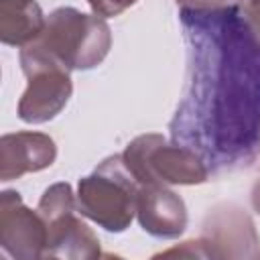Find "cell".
Returning a JSON list of instances; mask_svg holds the SVG:
<instances>
[{"instance_id":"obj_1","label":"cell","mask_w":260,"mask_h":260,"mask_svg":"<svg viewBox=\"0 0 260 260\" xmlns=\"http://www.w3.org/2000/svg\"><path fill=\"white\" fill-rule=\"evenodd\" d=\"M187 81L169 124L173 142L195 150L209 173L250 165L260 148V41L244 4L179 8Z\"/></svg>"},{"instance_id":"obj_2","label":"cell","mask_w":260,"mask_h":260,"mask_svg":"<svg viewBox=\"0 0 260 260\" xmlns=\"http://www.w3.org/2000/svg\"><path fill=\"white\" fill-rule=\"evenodd\" d=\"M110 43V26L102 16L57 8L45 20L41 35L22 47L20 65L24 75L39 69H91L108 55Z\"/></svg>"},{"instance_id":"obj_3","label":"cell","mask_w":260,"mask_h":260,"mask_svg":"<svg viewBox=\"0 0 260 260\" xmlns=\"http://www.w3.org/2000/svg\"><path fill=\"white\" fill-rule=\"evenodd\" d=\"M140 187L142 183L126 167L124 156L114 154L79 181V213L108 232H124L136 213Z\"/></svg>"},{"instance_id":"obj_4","label":"cell","mask_w":260,"mask_h":260,"mask_svg":"<svg viewBox=\"0 0 260 260\" xmlns=\"http://www.w3.org/2000/svg\"><path fill=\"white\" fill-rule=\"evenodd\" d=\"M122 156L142 185H197L209 177V169L195 150L177 142L167 144L160 134L134 138Z\"/></svg>"},{"instance_id":"obj_5","label":"cell","mask_w":260,"mask_h":260,"mask_svg":"<svg viewBox=\"0 0 260 260\" xmlns=\"http://www.w3.org/2000/svg\"><path fill=\"white\" fill-rule=\"evenodd\" d=\"M73 191L67 183L51 185L41 201L39 213L47 223L45 256L53 258H98L100 242L93 232L75 215Z\"/></svg>"},{"instance_id":"obj_6","label":"cell","mask_w":260,"mask_h":260,"mask_svg":"<svg viewBox=\"0 0 260 260\" xmlns=\"http://www.w3.org/2000/svg\"><path fill=\"white\" fill-rule=\"evenodd\" d=\"M0 244L12 258L45 256L47 223L22 205L16 191H4L0 199Z\"/></svg>"},{"instance_id":"obj_7","label":"cell","mask_w":260,"mask_h":260,"mask_svg":"<svg viewBox=\"0 0 260 260\" xmlns=\"http://www.w3.org/2000/svg\"><path fill=\"white\" fill-rule=\"evenodd\" d=\"M136 215L142 230L154 238H177L187 225L183 199L160 183H146L140 187Z\"/></svg>"},{"instance_id":"obj_8","label":"cell","mask_w":260,"mask_h":260,"mask_svg":"<svg viewBox=\"0 0 260 260\" xmlns=\"http://www.w3.org/2000/svg\"><path fill=\"white\" fill-rule=\"evenodd\" d=\"M28 77V87L18 104L20 120L28 124H41L55 118L71 95L69 71L63 69H39Z\"/></svg>"},{"instance_id":"obj_9","label":"cell","mask_w":260,"mask_h":260,"mask_svg":"<svg viewBox=\"0 0 260 260\" xmlns=\"http://www.w3.org/2000/svg\"><path fill=\"white\" fill-rule=\"evenodd\" d=\"M57 154L55 142L47 134L16 132L0 140V177L2 181L18 179L24 173L41 171L53 165Z\"/></svg>"},{"instance_id":"obj_10","label":"cell","mask_w":260,"mask_h":260,"mask_svg":"<svg viewBox=\"0 0 260 260\" xmlns=\"http://www.w3.org/2000/svg\"><path fill=\"white\" fill-rule=\"evenodd\" d=\"M45 20L35 0H0V39L6 45H28L41 35Z\"/></svg>"},{"instance_id":"obj_11","label":"cell","mask_w":260,"mask_h":260,"mask_svg":"<svg viewBox=\"0 0 260 260\" xmlns=\"http://www.w3.org/2000/svg\"><path fill=\"white\" fill-rule=\"evenodd\" d=\"M87 2L98 16H118L136 0H87Z\"/></svg>"},{"instance_id":"obj_12","label":"cell","mask_w":260,"mask_h":260,"mask_svg":"<svg viewBox=\"0 0 260 260\" xmlns=\"http://www.w3.org/2000/svg\"><path fill=\"white\" fill-rule=\"evenodd\" d=\"M244 0H177L179 8H199V10H211V8H223V6H240Z\"/></svg>"},{"instance_id":"obj_13","label":"cell","mask_w":260,"mask_h":260,"mask_svg":"<svg viewBox=\"0 0 260 260\" xmlns=\"http://www.w3.org/2000/svg\"><path fill=\"white\" fill-rule=\"evenodd\" d=\"M244 16H246L250 28L254 30L256 39L260 41V4L246 0V2H244Z\"/></svg>"},{"instance_id":"obj_14","label":"cell","mask_w":260,"mask_h":260,"mask_svg":"<svg viewBox=\"0 0 260 260\" xmlns=\"http://www.w3.org/2000/svg\"><path fill=\"white\" fill-rule=\"evenodd\" d=\"M185 246L187 248H193V240L191 242H185ZM175 254H179V256H191V252H187V250H167V252H162V256H175ZM193 256H205V250H203V246H201V242L199 240H195V250H193Z\"/></svg>"},{"instance_id":"obj_15","label":"cell","mask_w":260,"mask_h":260,"mask_svg":"<svg viewBox=\"0 0 260 260\" xmlns=\"http://www.w3.org/2000/svg\"><path fill=\"white\" fill-rule=\"evenodd\" d=\"M252 205H254V209L260 213V181L254 185V189H252Z\"/></svg>"},{"instance_id":"obj_16","label":"cell","mask_w":260,"mask_h":260,"mask_svg":"<svg viewBox=\"0 0 260 260\" xmlns=\"http://www.w3.org/2000/svg\"><path fill=\"white\" fill-rule=\"evenodd\" d=\"M250 2H256V4H260V0H250Z\"/></svg>"}]
</instances>
